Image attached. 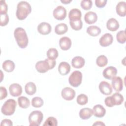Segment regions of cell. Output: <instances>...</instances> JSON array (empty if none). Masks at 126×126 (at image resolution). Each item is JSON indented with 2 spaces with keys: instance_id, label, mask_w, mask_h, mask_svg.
I'll return each instance as SVG.
<instances>
[{
  "instance_id": "obj_1",
  "label": "cell",
  "mask_w": 126,
  "mask_h": 126,
  "mask_svg": "<svg viewBox=\"0 0 126 126\" xmlns=\"http://www.w3.org/2000/svg\"><path fill=\"white\" fill-rule=\"evenodd\" d=\"M32 7L30 3L26 1H20L17 6L16 15L20 20H24L31 12Z\"/></svg>"
},
{
  "instance_id": "obj_2",
  "label": "cell",
  "mask_w": 126,
  "mask_h": 126,
  "mask_svg": "<svg viewBox=\"0 0 126 126\" xmlns=\"http://www.w3.org/2000/svg\"><path fill=\"white\" fill-rule=\"evenodd\" d=\"M14 35L20 48H25L27 46L29 40L27 33L24 29L21 27L17 28L14 31Z\"/></svg>"
},
{
  "instance_id": "obj_3",
  "label": "cell",
  "mask_w": 126,
  "mask_h": 126,
  "mask_svg": "<svg viewBox=\"0 0 126 126\" xmlns=\"http://www.w3.org/2000/svg\"><path fill=\"white\" fill-rule=\"evenodd\" d=\"M56 64L55 60L46 59L44 61H40L35 64V68L40 73H45L49 69H53Z\"/></svg>"
},
{
  "instance_id": "obj_4",
  "label": "cell",
  "mask_w": 126,
  "mask_h": 126,
  "mask_svg": "<svg viewBox=\"0 0 126 126\" xmlns=\"http://www.w3.org/2000/svg\"><path fill=\"white\" fill-rule=\"evenodd\" d=\"M16 101L13 99L7 100L1 108V113L6 116H10L14 114L16 107Z\"/></svg>"
},
{
  "instance_id": "obj_5",
  "label": "cell",
  "mask_w": 126,
  "mask_h": 126,
  "mask_svg": "<svg viewBox=\"0 0 126 126\" xmlns=\"http://www.w3.org/2000/svg\"><path fill=\"white\" fill-rule=\"evenodd\" d=\"M43 118V115L40 111H33L29 116L30 126H38Z\"/></svg>"
},
{
  "instance_id": "obj_6",
  "label": "cell",
  "mask_w": 126,
  "mask_h": 126,
  "mask_svg": "<svg viewBox=\"0 0 126 126\" xmlns=\"http://www.w3.org/2000/svg\"><path fill=\"white\" fill-rule=\"evenodd\" d=\"M82 74L78 70L73 71L69 76L68 78V82L69 84L74 87H78L82 82Z\"/></svg>"
},
{
  "instance_id": "obj_7",
  "label": "cell",
  "mask_w": 126,
  "mask_h": 126,
  "mask_svg": "<svg viewBox=\"0 0 126 126\" xmlns=\"http://www.w3.org/2000/svg\"><path fill=\"white\" fill-rule=\"evenodd\" d=\"M53 14L54 18L57 20H63L66 17V10L63 6L59 5L54 9Z\"/></svg>"
},
{
  "instance_id": "obj_8",
  "label": "cell",
  "mask_w": 126,
  "mask_h": 126,
  "mask_svg": "<svg viewBox=\"0 0 126 126\" xmlns=\"http://www.w3.org/2000/svg\"><path fill=\"white\" fill-rule=\"evenodd\" d=\"M61 94L64 99L71 100L75 97V92L71 88L65 87L62 90Z\"/></svg>"
},
{
  "instance_id": "obj_9",
  "label": "cell",
  "mask_w": 126,
  "mask_h": 126,
  "mask_svg": "<svg viewBox=\"0 0 126 126\" xmlns=\"http://www.w3.org/2000/svg\"><path fill=\"white\" fill-rule=\"evenodd\" d=\"M117 73V70L116 67L113 66H109L105 68L103 71L104 77L108 80L112 79L115 77Z\"/></svg>"
},
{
  "instance_id": "obj_10",
  "label": "cell",
  "mask_w": 126,
  "mask_h": 126,
  "mask_svg": "<svg viewBox=\"0 0 126 126\" xmlns=\"http://www.w3.org/2000/svg\"><path fill=\"white\" fill-rule=\"evenodd\" d=\"M99 89L102 94L106 95L111 94L113 91L111 85L105 81H101L99 83Z\"/></svg>"
},
{
  "instance_id": "obj_11",
  "label": "cell",
  "mask_w": 126,
  "mask_h": 126,
  "mask_svg": "<svg viewBox=\"0 0 126 126\" xmlns=\"http://www.w3.org/2000/svg\"><path fill=\"white\" fill-rule=\"evenodd\" d=\"M113 41V37L111 34L106 33L103 34L99 39V43L102 47H107L111 45Z\"/></svg>"
},
{
  "instance_id": "obj_12",
  "label": "cell",
  "mask_w": 126,
  "mask_h": 126,
  "mask_svg": "<svg viewBox=\"0 0 126 126\" xmlns=\"http://www.w3.org/2000/svg\"><path fill=\"white\" fill-rule=\"evenodd\" d=\"M9 90L10 94L14 97L20 95L22 93V88L21 86L17 83H14L10 85Z\"/></svg>"
},
{
  "instance_id": "obj_13",
  "label": "cell",
  "mask_w": 126,
  "mask_h": 126,
  "mask_svg": "<svg viewBox=\"0 0 126 126\" xmlns=\"http://www.w3.org/2000/svg\"><path fill=\"white\" fill-rule=\"evenodd\" d=\"M37 31L41 34L46 35L51 32V26L47 22H42L37 26Z\"/></svg>"
},
{
  "instance_id": "obj_14",
  "label": "cell",
  "mask_w": 126,
  "mask_h": 126,
  "mask_svg": "<svg viewBox=\"0 0 126 126\" xmlns=\"http://www.w3.org/2000/svg\"><path fill=\"white\" fill-rule=\"evenodd\" d=\"M112 85L114 90L118 92H121L123 89V81L122 79L119 76H115L112 79Z\"/></svg>"
},
{
  "instance_id": "obj_15",
  "label": "cell",
  "mask_w": 126,
  "mask_h": 126,
  "mask_svg": "<svg viewBox=\"0 0 126 126\" xmlns=\"http://www.w3.org/2000/svg\"><path fill=\"white\" fill-rule=\"evenodd\" d=\"M59 45L63 50H67L71 47V40L68 37H63L61 38L59 40Z\"/></svg>"
},
{
  "instance_id": "obj_16",
  "label": "cell",
  "mask_w": 126,
  "mask_h": 126,
  "mask_svg": "<svg viewBox=\"0 0 126 126\" xmlns=\"http://www.w3.org/2000/svg\"><path fill=\"white\" fill-rule=\"evenodd\" d=\"M93 115L97 118L103 117L106 113L105 109L100 104H96L94 105L93 107Z\"/></svg>"
},
{
  "instance_id": "obj_17",
  "label": "cell",
  "mask_w": 126,
  "mask_h": 126,
  "mask_svg": "<svg viewBox=\"0 0 126 126\" xmlns=\"http://www.w3.org/2000/svg\"><path fill=\"white\" fill-rule=\"evenodd\" d=\"M97 19V14L93 11H89L87 12L84 16L85 22L88 24H93L96 22Z\"/></svg>"
},
{
  "instance_id": "obj_18",
  "label": "cell",
  "mask_w": 126,
  "mask_h": 126,
  "mask_svg": "<svg viewBox=\"0 0 126 126\" xmlns=\"http://www.w3.org/2000/svg\"><path fill=\"white\" fill-rule=\"evenodd\" d=\"M58 71L62 75H65L69 73L70 71V65L65 62H61L58 66Z\"/></svg>"
},
{
  "instance_id": "obj_19",
  "label": "cell",
  "mask_w": 126,
  "mask_h": 126,
  "mask_svg": "<svg viewBox=\"0 0 126 126\" xmlns=\"http://www.w3.org/2000/svg\"><path fill=\"white\" fill-rule=\"evenodd\" d=\"M106 27L108 30L112 32H114L119 29V24L116 19L112 18L107 21L106 23Z\"/></svg>"
},
{
  "instance_id": "obj_20",
  "label": "cell",
  "mask_w": 126,
  "mask_h": 126,
  "mask_svg": "<svg viewBox=\"0 0 126 126\" xmlns=\"http://www.w3.org/2000/svg\"><path fill=\"white\" fill-rule=\"evenodd\" d=\"M85 60L80 56H76L74 57L71 61L72 66L76 68H81L85 64Z\"/></svg>"
},
{
  "instance_id": "obj_21",
  "label": "cell",
  "mask_w": 126,
  "mask_h": 126,
  "mask_svg": "<svg viewBox=\"0 0 126 126\" xmlns=\"http://www.w3.org/2000/svg\"><path fill=\"white\" fill-rule=\"evenodd\" d=\"M81 12L77 8H73L70 10L68 13V18L70 21L80 20L81 18Z\"/></svg>"
},
{
  "instance_id": "obj_22",
  "label": "cell",
  "mask_w": 126,
  "mask_h": 126,
  "mask_svg": "<svg viewBox=\"0 0 126 126\" xmlns=\"http://www.w3.org/2000/svg\"><path fill=\"white\" fill-rule=\"evenodd\" d=\"M93 115V111L89 108H84L80 110L79 116L82 120H87L91 118Z\"/></svg>"
},
{
  "instance_id": "obj_23",
  "label": "cell",
  "mask_w": 126,
  "mask_h": 126,
  "mask_svg": "<svg viewBox=\"0 0 126 126\" xmlns=\"http://www.w3.org/2000/svg\"><path fill=\"white\" fill-rule=\"evenodd\" d=\"M126 2L125 1H120L116 5V10L117 13L121 17H124L126 14Z\"/></svg>"
},
{
  "instance_id": "obj_24",
  "label": "cell",
  "mask_w": 126,
  "mask_h": 126,
  "mask_svg": "<svg viewBox=\"0 0 126 126\" xmlns=\"http://www.w3.org/2000/svg\"><path fill=\"white\" fill-rule=\"evenodd\" d=\"M25 90L27 94L32 95L35 93L36 91V87L34 83L29 82L26 84L25 86Z\"/></svg>"
},
{
  "instance_id": "obj_25",
  "label": "cell",
  "mask_w": 126,
  "mask_h": 126,
  "mask_svg": "<svg viewBox=\"0 0 126 126\" xmlns=\"http://www.w3.org/2000/svg\"><path fill=\"white\" fill-rule=\"evenodd\" d=\"M68 30L67 26L64 23H60L57 25L55 28V32L59 35L64 34Z\"/></svg>"
},
{
  "instance_id": "obj_26",
  "label": "cell",
  "mask_w": 126,
  "mask_h": 126,
  "mask_svg": "<svg viewBox=\"0 0 126 126\" xmlns=\"http://www.w3.org/2000/svg\"><path fill=\"white\" fill-rule=\"evenodd\" d=\"M2 68L6 72H11L15 68V63L11 60H6L2 63Z\"/></svg>"
},
{
  "instance_id": "obj_27",
  "label": "cell",
  "mask_w": 126,
  "mask_h": 126,
  "mask_svg": "<svg viewBox=\"0 0 126 126\" xmlns=\"http://www.w3.org/2000/svg\"><path fill=\"white\" fill-rule=\"evenodd\" d=\"M87 32L92 36H96L101 32V29L96 26H91L88 27Z\"/></svg>"
},
{
  "instance_id": "obj_28",
  "label": "cell",
  "mask_w": 126,
  "mask_h": 126,
  "mask_svg": "<svg viewBox=\"0 0 126 126\" xmlns=\"http://www.w3.org/2000/svg\"><path fill=\"white\" fill-rule=\"evenodd\" d=\"M111 96L114 105H120L124 101L123 96L119 93H115Z\"/></svg>"
},
{
  "instance_id": "obj_29",
  "label": "cell",
  "mask_w": 126,
  "mask_h": 126,
  "mask_svg": "<svg viewBox=\"0 0 126 126\" xmlns=\"http://www.w3.org/2000/svg\"><path fill=\"white\" fill-rule=\"evenodd\" d=\"M18 102L19 106L24 109L29 107L30 105L29 99L27 97L23 96H20L18 98Z\"/></svg>"
},
{
  "instance_id": "obj_30",
  "label": "cell",
  "mask_w": 126,
  "mask_h": 126,
  "mask_svg": "<svg viewBox=\"0 0 126 126\" xmlns=\"http://www.w3.org/2000/svg\"><path fill=\"white\" fill-rule=\"evenodd\" d=\"M69 24L71 28L75 31L81 30L83 26V23L81 19L75 21H70Z\"/></svg>"
},
{
  "instance_id": "obj_31",
  "label": "cell",
  "mask_w": 126,
  "mask_h": 126,
  "mask_svg": "<svg viewBox=\"0 0 126 126\" xmlns=\"http://www.w3.org/2000/svg\"><path fill=\"white\" fill-rule=\"evenodd\" d=\"M47 56L48 59L55 60L58 57V52L56 48H51L47 52Z\"/></svg>"
},
{
  "instance_id": "obj_32",
  "label": "cell",
  "mask_w": 126,
  "mask_h": 126,
  "mask_svg": "<svg viewBox=\"0 0 126 126\" xmlns=\"http://www.w3.org/2000/svg\"><path fill=\"white\" fill-rule=\"evenodd\" d=\"M96 63L99 67H103L107 64L108 59L104 55H100L97 58Z\"/></svg>"
},
{
  "instance_id": "obj_33",
  "label": "cell",
  "mask_w": 126,
  "mask_h": 126,
  "mask_svg": "<svg viewBox=\"0 0 126 126\" xmlns=\"http://www.w3.org/2000/svg\"><path fill=\"white\" fill-rule=\"evenodd\" d=\"M32 105L34 107H40L43 105V100L40 97H34L32 100Z\"/></svg>"
},
{
  "instance_id": "obj_34",
  "label": "cell",
  "mask_w": 126,
  "mask_h": 126,
  "mask_svg": "<svg viewBox=\"0 0 126 126\" xmlns=\"http://www.w3.org/2000/svg\"><path fill=\"white\" fill-rule=\"evenodd\" d=\"M76 100L78 104L81 105H84L87 103L88 101V98L86 94H81L77 96Z\"/></svg>"
},
{
  "instance_id": "obj_35",
  "label": "cell",
  "mask_w": 126,
  "mask_h": 126,
  "mask_svg": "<svg viewBox=\"0 0 126 126\" xmlns=\"http://www.w3.org/2000/svg\"><path fill=\"white\" fill-rule=\"evenodd\" d=\"M117 40L121 44H124L126 41L125 31H120L117 32L116 35Z\"/></svg>"
},
{
  "instance_id": "obj_36",
  "label": "cell",
  "mask_w": 126,
  "mask_h": 126,
  "mask_svg": "<svg viewBox=\"0 0 126 126\" xmlns=\"http://www.w3.org/2000/svg\"><path fill=\"white\" fill-rule=\"evenodd\" d=\"M58 125V121L57 119L53 117H48L45 121L43 126H57Z\"/></svg>"
},
{
  "instance_id": "obj_37",
  "label": "cell",
  "mask_w": 126,
  "mask_h": 126,
  "mask_svg": "<svg viewBox=\"0 0 126 126\" xmlns=\"http://www.w3.org/2000/svg\"><path fill=\"white\" fill-rule=\"evenodd\" d=\"M81 6L84 10H89L93 5L92 1L91 0H83L81 1Z\"/></svg>"
},
{
  "instance_id": "obj_38",
  "label": "cell",
  "mask_w": 126,
  "mask_h": 126,
  "mask_svg": "<svg viewBox=\"0 0 126 126\" xmlns=\"http://www.w3.org/2000/svg\"><path fill=\"white\" fill-rule=\"evenodd\" d=\"M9 22V17L7 14L0 15V26H6Z\"/></svg>"
},
{
  "instance_id": "obj_39",
  "label": "cell",
  "mask_w": 126,
  "mask_h": 126,
  "mask_svg": "<svg viewBox=\"0 0 126 126\" xmlns=\"http://www.w3.org/2000/svg\"><path fill=\"white\" fill-rule=\"evenodd\" d=\"M7 5L4 0H0V15L7 14Z\"/></svg>"
},
{
  "instance_id": "obj_40",
  "label": "cell",
  "mask_w": 126,
  "mask_h": 126,
  "mask_svg": "<svg viewBox=\"0 0 126 126\" xmlns=\"http://www.w3.org/2000/svg\"><path fill=\"white\" fill-rule=\"evenodd\" d=\"M107 0H95V5L98 8H102L104 7L107 3Z\"/></svg>"
},
{
  "instance_id": "obj_41",
  "label": "cell",
  "mask_w": 126,
  "mask_h": 126,
  "mask_svg": "<svg viewBox=\"0 0 126 126\" xmlns=\"http://www.w3.org/2000/svg\"><path fill=\"white\" fill-rule=\"evenodd\" d=\"M104 102L105 105L109 107H113L114 106V103L113 102L112 99V97L111 96H108L106 98H105V100H104Z\"/></svg>"
},
{
  "instance_id": "obj_42",
  "label": "cell",
  "mask_w": 126,
  "mask_h": 126,
  "mask_svg": "<svg viewBox=\"0 0 126 126\" xmlns=\"http://www.w3.org/2000/svg\"><path fill=\"white\" fill-rule=\"evenodd\" d=\"M7 95V90L5 88L1 86L0 87V99L2 100L5 98Z\"/></svg>"
},
{
  "instance_id": "obj_43",
  "label": "cell",
  "mask_w": 126,
  "mask_h": 126,
  "mask_svg": "<svg viewBox=\"0 0 126 126\" xmlns=\"http://www.w3.org/2000/svg\"><path fill=\"white\" fill-rule=\"evenodd\" d=\"M13 124L12 121L9 120V119H4L3 120H2L1 124H0V126H12Z\"/></svg>"
},
{
  "instance_id": "obj_44",
  "label": "cell",
  "mask_w": 126,
  "mask_h": 126,
  "mask_svg": "<svg viewBox=\"0 0 126 126\" xmlns=\"http://www.w3.org/2000/svg\"><path fill=\"white\" fill-rule=\"evenodd\" d=\"M93 126H105V124L104 123H103L102 122L100 121H97L95 122V123H94L93 125Z\"/></svg>"
},
{
  "instance_id": "obj_45",
  "label": "cell",
  "mask_w": 126,
  "mask_h": 126,
  "mask_svg": "<svg viewBox=\"0 0 126 126\" xmlns=\"http://www.w3.org/2000/svg\"><path fill=\"white\" fill-rule=\"evenodd\" d=\"M72 0H61V2L64 3V4H68L69 3H70Z\"/></svg>"
}]
</instances>
